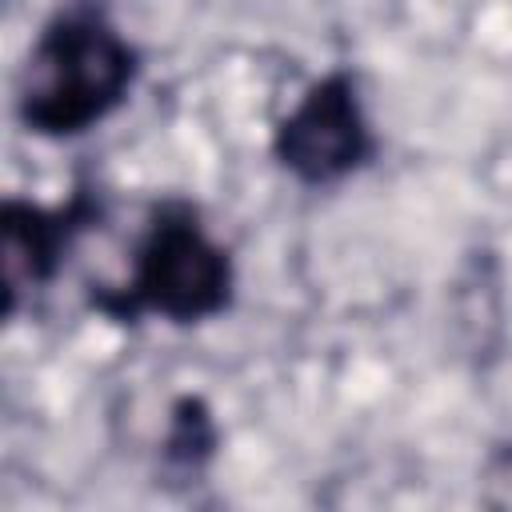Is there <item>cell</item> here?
<instances>
[{
  "label": "cell",
  "instance_id": "1",
  "mask_svg": "<svg viewBox=\"0 0 512 512\" xmlns=\"http://www.w3.org/2000/svg\"><path fill=\"white\" fill-rule=\"evenodd\" d=\"M136 76L140 52L100 4H60L20 64L16 120L40 140H76L124 108Z\"/></svg>",
  "mask_w": 512,
  "mask_h": 512
},
{
  "label": "cell",
  "instance_id": "2",
  "mask_svg": "<svg viewBox=\"0 0 512 512\" xmlns=\"http://www.w3.org/2000/svg\"><path fill=\"white\" fill-rule=\"evenodd\" d=\"M236 264L208 232L188 200L152 208L132 252L128 280L96 292V308L112 320L160 316L168 324H208L232 308Z\"/></svg>",
  "mask_w": 512,
  "mask_h": 512
},
{
  "label": "cell",
  "instance_id": "3",
  "mask_svg": "<svg viewBox=\"0 0 512 512\" xmlns=\"http://www.w3.org/2000/svg\"><path fill=\"white\" fill-rule=\"evenodd\" d=\"M376 152L372 120L352 72L336 68L312 80L272 132L276 164L308 188H328L356 176Z\"/></svg>",
  "mask_w": 512,
  "mask_h": 512
},
{
  "label": "cell",
  "instance_id": "4",
  "mask_svg": "<svg viewBox=\"0 0 512 512\" xmlns=\"http://www.w3.org/2000/svg\"><path fill=\"white\" fill-rule=\"evenodd\" d=\"M100 200L92 192H76L60 204H36L8 196L0 208V284H4V316H16L20 300L32 288H44L68 248L100 224Z\"/></svg>",
  "mask_w": 512,
  "mask_h": 512
}]
</instances>
